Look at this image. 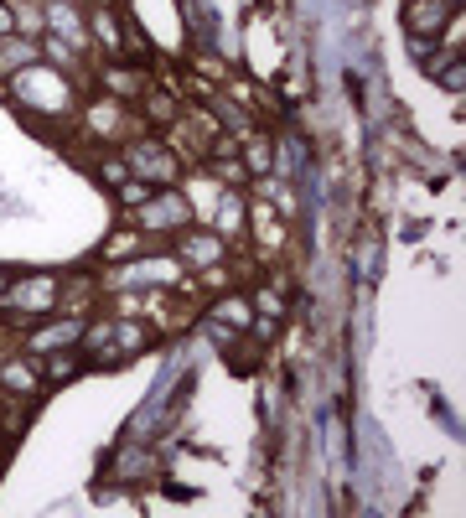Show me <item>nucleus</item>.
Masks as SVG:
<instances>
[{
    "label": "nucleus",
    "mask_w": 466,
    "mask_h": 518,
    "mask_svg": "<svg viewBox=\"0 0 466 518\" xmlns=\"http://www.w3.org/2000/svg\"><path fill=\"white\" fill-rule=\"evenodd\" d=\"M125 254H135V238H130V233H119L114 244H109V259H125Z\"/></svg>",
    "instance_id": "obj_6"
},
{
    "label": "nucleus",
    "mask_w": 466,
    "mask_h": 518,
    "mask_svg": "<svg viewBox=\"0 0 466 518\" xmlns=\"http://www.w3.org/2000/svg\"><path fill=\"white\" fill-rule=\"evenodd\" d=\"M0 285H6V280H0Z\"/></svg>",
    "instance_id": "obj_7"
},
{
    "label": "nucleus",
    "mask_w": 466,
    "mask_h": 518,
    "mask_svg": "<svg viewBox=\"0 0 466 518\" xmlns=\"http://www.w3.org/2000/svg\"><path fill=\"white\" fill-rule=\"evenodd\" d=\"M47 374H52V379H73V374H78V357H52Z\"/></svg>",
    "instance_id": "obj_5"
},
{
    "label": "nucleus",
    "mask_w": 466,
    "mask_h": 518,
    "mask_svg": "<svg viewBox=\"0 0 466 518\" xmlns=\"http://www.w3.org/2000/svg\"><path fill=\"white\" fill-rule=\"evenodd\" d=\"M177 207H186V203H177V197H161V203H156V212H151V223H171V218H177Z\"/></svg>",
    "instance_id": "obj_4"
},
{
    "label": "nucleus",
    "mask_w": 466,
    "mask_h": 518,
    "mask_svg": "<svg viewBox=\"0 0 466 518\" xmlns=\"http://www.w3.org/2000/svg\"><path fill=\"white\" fill-rule=\"evenodd\" d=\"M441 16H446V6H435V0H430V6H409V11H404V26L420 36V32H435Z\"/></svg>",
    "instance_id": "obj_1"
},
{
    "label": "nucleus",
    "mask_w": 466,
    "mask_h": 518,
    "mask_svg": "<svg viewBox=\"0 0 466 518\" xmlns=\"http://www.w3.org/2000/svg\"><path fill=\"white\" fill-rule=\"evenodd\" d=\"M109 88H114V94H135V88H145V83L135 73H109Z\"/></svg>",
    "instance_id": "obj_3"
},
{
    "label": "nucleus",
    "mask_w": 466,
    "mask_h": 518,
    "mask_svg": "<svg viewBox=\"0 0 466 518\" xmlns=\"http://www.w3.org/2000/svg\"><path fill=\"white\" fill-rule=\"evenodd\" d=\"M52 342H57V348H73V342H78V327H73V322L47 327V337H36V348H52Z\"/></svg>",
    "instance_id": "obj_2"
}]
</instances>
